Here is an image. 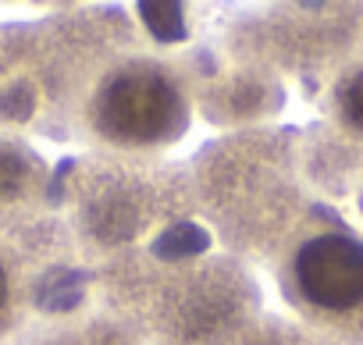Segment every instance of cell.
I'll return each mask as SVG.
<instances>
[{"mask_svg":"<svg viewBox=\"0 0 363 345\" xmlns=\"http://www.w3.org/2000/svg\"><path fill=\"white\" fill-rule=\"evenodd\" d=\"M296 295L335 320L363 310V242L342 232L306 239L292 256Z\"/></svg>","mask_w":363,"mask_h":345,"instance_id":"7a4b0ae2","label":"cell"},{"mask_svg":"<svg viewBox=\"0 0 363 345\" xmlns=\"http://www.w3.org/2000/svg\"><path fill=\"white\" fill-rule=\"evenodd\" d=\"M139 15H143V22L153 29V36L157 40H182L186 36V26H182V8H174V4H139Z\"/></svg>","mask_w":363,"mask_h":345,"instance_id":"3957f363","label":"cell"},{"mask_svg":"<svg viewBox=\"0 0 363 345\" xmlns=\"http://www.w3.org/2000/svg\"><path fill=\"white\" fill-rule=\"evenodd\" d=\"M338 111H342L345 125H352L356 132H363V68L352 72L338 86Z\"/></svg>","mask_w":363,"mask_h":345,"instance_id":"277c9868","label":"cell"},{"mask_svg":"<svg viewBox=\"0 0 363 345\" xmlns=\"http://www.w3.org/2000/svg\"><path fill=\"white\" fill-rule=\"evenodd\" d=\"M96 125L118 142H160L186 125V107L164 72L135 64L104 82Z\"/></svg>","mask_w":363,"mask_h":345,"instance_id":"6da1fadb","label":"cell"},{"mask_svg":"<svg viewBox=\"0 0 363 345\" xmlns=\"http://www.w3.org/2000/svg\"><path fill=\"white\" fill-rule=\"evenodd\" d=\"M193 242H203V235H200L193 225H178V228H171V232L160 239V253H164V256H186V253L196 249Z\"/></svg>","mask_w":363,"mask_h":345,"instance_id":"5b68a950","label":"cell"},{"mask_svg":"<svg viewBox=\"0 0 363 345\" xmlns=\"http://www.w3.org/2000/svg\"><path fill=\"white\" fill-rule=\"evenodd\" d=\"M11 292H15V285H11V271H8L4 260H0V317H4L8 306H11Z\"/></svg>","mask_w":363,"mask_h":345,"instance_id":"8992f818","label":"cell"}]
</instances>
